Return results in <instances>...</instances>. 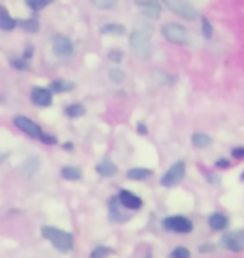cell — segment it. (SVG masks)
<instances>
[{
    "mask_svg": "<svg viewBox=\"0 0 244 258\" xmlns=\"http://www.w3.org/2000/svg\"><path fill=\"white\" fill-rule=\"evenodd\" d=\"M109 255H112V250L106 248V246H99L91 253V258H106Z\"/></svg>",
    "mask_w": 244,
    "mask_h": 258,
    "instance_id": "obj_27",
    "label": "cell"
},
{
    "mask_svg": "<svg viewBox=\"0 0 244 258\" xmlns=\"http://www.w3.org/2000/svg\"><path fill=\"white\" fill-rule=\"evenodd\" d=\"M129 44H131L136 55H139V57H147L150 54V32L144 29H134L131 37H129Z\"/></svg>",
    "mask_w": 244,
    "mask_h": 258,
    "instance_id": "obj_2",
    "label": "cell"
},
{
    "mask_svg": "<svg viewBox=\"0 0 244 258\" xmlns=\"http://www.w3.org/2000/svg\"><path fill=\"white\" fill-rule=\"evenodd\" d=\"M80 176H82V173L79 171V168H75V166L62 168V178L69 179V181H79Z\"/></svg>",
    "mask_w": 244,
    "mask_h": 258,
    "instance_id": "obj_19",
    "label": "cell"
},
{
    "mask_svg": "<svg viewBox=\"0 0 244 258\" xmlns=\"http://www.w3.org/2000/svg\"><path fill=\"white\" fill-rule=\"evenodd\" d=\"M32 102L35 106H40V107H47L52 104V92L49 89H45V87H39L35 86L32 89Z\"/></svg>",
    "mask_w": 244,
    "mask_h": 258,
    "instance_id": "obj_12",
    "label": "cell"
},
{
    "mask_svg": "<svg viewBox=\"0 0 244 258\" xmlns=\"http://www.w3.org/2000/svg\"><path fill=\"white\" fill-rule=\"evenodd\" d=\"M162 35L166 40H169L171 44H179L186 45L189 44V32L184 25L176 24V22H168L162 25Z\"/></svg>",
    "mask_w": 244,
    "mask_h": 258,
    "instance_id": "obj_3",
    "label": "cell"
},
{
    "mask_svg": "<svg viewBox=\"0 0 244 258\" xmlns=\"http://www.w3.org/2000/svg\"><path fill=\"white\" fill-rule=\"evenodd\" d=\"M54 0H25L27 7H30L32 10H40V9H45L47 5H50Z\"/></svg>",
    "mask_w": 244,
    "mask_h": 258,
    "instance_id": "obj_24",
    "label": "cell"
},
{
    "mask_svg": "<svg viewBox=\"0 0 244 258\" xmlns=\"http://www.w3.org/2000/svg\"><path fill=\"white\" fill-rule=\"evenodd\" d=\"M139 133H146V127H144V124H139Z\"/></svg>",
    "mask_w": 244,
    "mask_h": 258,
    "instance_id": "obj_32",
    "label": "cell"
},
{
    "mask_svg": "<svg viewBox=\"0 0 244 258\" xmlns=\"http://www.w3.org/2000/svg\"><path fill=\"white\" fill-rule=\"evenodd\" d=\"M232 156L237 159H244V148H234L232 149Z\"/></svg>",
    "mask_w": 244,
    "mask_h": 258,
    "instance_id": "obj_30",
    "label": "cell"
},
{
    "mask_svg": "<svg viewBox=\"0 0 244 258\" xmlns=\"http://www.w3.org/2000/svg\"><path fill=\"white\" fill-rule=\"evenodd\" d=\"M84 114H86V109H84V106H80V104H72L69 107H65L67 117H80Z\"/></svg>",
    "mask_w": 244,
    "mask_h": 258,
    "instance_id": "obj_21",
    "label": "cell"
},
{
    "mask_svg": "<svg viewBox=\"0 0 244 258\" xmlns=\"http://www.w3.org/2000/svg\"><path fill=\"white\" fill-rule=\"evenodd\" d=\"M5 158H7V154H0V163H2Z\"/></svg>",
    "mask_w": 244,
    "mask_h": 258,
    "instance_id": "obj_33",
    "label": "cell"
},
{
    "mask_svg": "<svg viewBox=\"0 0 244 258\" xmlns=\"http://www.w3.org/2000/svg\"><path fill=\"white\" fill-rule=\"evenodd\" d=\"M186 174V164L184 161H176L174 164H171V168L168 169V173L164 174L160 179V184L166 188H173L176 184H179L184 179Z\"/></svg>",
    "mask_w": 244,
    "mask_h": 258,
    "instance_id": "obj_5",
    "label": "cell"
},
{
    "mask_svg": "<svg viewBox=\"0 0 244 258\" xmlns=\"http://www.w3.org/2000/svg\"><path fill=\"white\" fill-rule=\"evenodd\" d=\"M52 50H54V54L57 57L65 59L74 54V44H72V40L69 37H65V35H55V37L52 39Z\"/></svg>",
    "mask_w": 244,
    "mask_h": 258,
    "instance_id": "obj_7",
    "label": "cell"
},
{
    "mask_svg": "<svg viewBox=\"0 0 244 258\" xmlns=\"http://www.w3.org/2000/svg\"><path fill=\"white\" fill-rule=\"evenodd\" d=\"M91 2L94 4L97 9H104V10H107V9L116 7L117 0H91Z\"/></svg>",
    "mask_w": 244,
    "mask_h": 258,
    "instance_id": "obj_26",
    "label": "cell"
},
{
    "mask_svg": "<svg viewBox=\"0 0 244 258\" xmlns=\"http://www.w3.org/2000/svg\"><path fill=\"white\" fill-rule=\"evenodd\" d=\"M101 32L102 34H111V35H122L124 32H126V27L121 24H106V25H102Z\"/></svg>",
    "mask_w": 244,
    "mask_h": 258,
    "instance_id": "obj_20",
    "label": "cell"
},
{
    "mask_svg": "<svg viewBox=\"0 0 244 258\" xmlns=\"http://www.w3.org/2000/svg\"><path fill=\"white\" fill-rule=\"evenodd\" d=\"M193 146L194 148H199V149H202V148H207V146H211V143H212V139L207 136V134H202V133H194L193 134Z\"/></svg>",
    "mask_w": 244,
    "mask_h": 258,
    "instance_id": "obj_18",
    "label": "cell"
},
{
    "mask_svg": "<svg viewBox=\"0 0 244 258\" xmlns=\"http://www.w3.org/2000/svg\"><path fill=\"white\" fill-rule=\"evenodd\" d=\"M222 245L226 246L227 250L234 251H244V231L237 230V231H231V233H226L222 236Z\"/></svg>",
    "mask_w": 244,
    "mask_h": 258,
    "instance_id": "obj_9",
    "label": "cell"
},
{
    "mask_svg": "<svg viewBox=\"0 0 244 258\" xmlns=\"http://www.w3.org/2000/svg\"><path fill=\"white\" fill-rule=\"evenodd\" d=\"M150 174H152V171L147 168H132L127 171V178L132 179V181H141V179L149 178Z\"/></svg>",
    "mask_w": 244,
    "mask_h": 258,
    "instance_id": "obj_16",
    "label": "cell"
},
{
    "mask_svg": "<svg viewBox=\"0 0 244 258\" xmlns=\"http://www.w3.org/2000/svg\"><path fill=\"white\" fill-rule=\"evenodd\" d=\"M191 253L188 248H184V246H178V248L173 250V253H171V258H189Z\"/></svg>",
    "mask_w": 244,
    "mask_h": 258,
    "instance_id": "obj_28",
    "label": "cell"
},
{
    "mask_svg": "<svg viewBox=\"0 0 244 258\" xmlns=\"http://www.w3.org/2000/svg\"><path fill=\"white\" fill-rule=\"evenodd\" d=\"M17 20L10 15L4 7H0V29L2 30H14L17 27Z\"/></svg>",
    "mask_w": 244,
    "mask_h": 258,
    "instance_id": "obj_13",
    "label": "cell"
},
{
    "mask_svg": "<svg viewBox=\"0 0 244 258\" xmlns=\"http://www.w3.org/2000/svg\"><path fill=\"white\" fill-rule=\"evenodd\" d=\"M122 57H124V54L121 50H111V52H109V60H112V62H121Z\"/></svg>",
    "mask_w": 244,
    "mask_h": 258,
    "instance_id": "obj_29",
    "label": "cell"
},
{
    "mask_svg": "<svg viewBox=\"0 0 244 258\" xmlns=\"http://www.w3.org/2000/svg\"><path fill=\"white\" fill-rule=\"evenodd\" d=\"M136 5L141 9V12L146 15L147 19H159L160 17V4L157 0H136Z\"/></svg>",
    "mask_w": 244,
    "mask_h": 258,
    "instance_id": "obj_11",
    "label": "cell"
},
{
    "mask_svg": "<svg viewBox=\"0 0 244 258\" xmlns=\"http://www.w3.org/2000/svg\"><path fill=\"white\" fill-rule=\"evenodd\" d=\"M96 171L101 174V176H114V174L117 173V168H116V164H114L112 161H102V163H99L97 166H96Z\"/></svg>",
    "mask_w": 244,
    "mask_h": 258,
    "instance_id": "obj_15",
    "label": "cell"
},
{
    "mask_svg": "<svg viewBox=\"0 0 244 258\" xmlns=\"http://www.w3.org/2000/svg\"><path fill=\"white\" fill-rule=\"evenodd\" d=\"M15 126H17L20 131H24L25 134H29L30 138H37V139H42L44 136V131L42 127H39V124H35L34 121H30L29 117H24V116H17L14 119Z\"/></svg>",
    "mask_w": 244,
    "mask_h": 258,
    "instance_id": "obj_8",
    "label": "cell"
},
{
    "mask_svg": "<svg viewBox=\"0 0 244 258\" xmlns=\"http://www.w3.org/2000/svg\"><path fill=\"white\" fill-rule=\"evenodd\" d=\"M201 30H202V34H204L206 39L212 37V25H211L209 19H207V17H202V20H201Z\"/></svg>",
    "mask_w": 244,
    "mask_h": 258,
    "instance_id": "obj_25",
    "label": "cell"
},
{
    "mask_svg": "<svg viewBox=\"0 0 244 258\" xmlns=\"http://www.w3.org/2000/svg\"><path fill=\"white\" fill-rule=\"evenodd\" d=\"M164 228L169 231H176V233H191L193 231V221L186 216H169L164 221Z\"/></svg>",
    "mask_w": 244,
    "mask_h": 258,
    "instance_id": "obj_6",
    "label": "cell"
},
{
    "mask_svg": "<svg viewBox=\"0 0 244 258\" xmlns=\"http://www.w3.org/2000/svg\"><path fill=\"white\" fill-rule=\"evenodd\" d=\"M75 87L74 82H69V81H64V79H57V81H52L50 82V89L54 92H69Z\"/></svg>",
    "mask_w": 244,
    "mask_h": 258,
    "instance_id": "obj_17",
    "label": "cell"
},
{
    "mask_svg": "<svg viewBox=\"0 0 244 258\" xmlns=\"http://www.w3.org/2000/svg\"><path fill=\"white\" fill-rule=\"evenodd\" d=\"M241 179H242V181H244V173L241 174Z\"/></svg>",
    "mask_w": 244,
    "mask_h": 258,
    "instance_id": "obj_34",
    "label": "cell"
},
{
    "mask_svg": "<svg viewBox=\"0 0 244 258\" xmlns=\"http://www.w3.org/2000/svg\"><path fill=\"white\" fill-rule=\"evenodd\" d=\"M42 236L45 240H49L57 250L62 253H67L74 248V236L60 228H54V226H44Z\"/></svg>",
    "mask_w": 244,
    "mask_h": 258,
    "instance_id": "obj_1",
    "label": "cell"
},
{
    "mask_svg": "<svg viewBox=\"0 0 244 258\" xmlns=\"http://www.w3.org/2000/svg\"><path fill=\"white\" fill-rule=\"evenodd\" d=\"M162 4L171 12L179 15V17H183V19L194 20L197 17V10L189 0H162Z\"/></svg>",
    "mask_w": 244,
    "mask_h": 258,
    "instance_id": "obj_4",
    "label": "cell"
},
{
    "mask_svg": "<svg viewBox=\"0 0 244 258\" xmlns=\"http://www.w3.org/2000/svg\"><path fill=\"white\" fill-rule=\"evenodd\" d=\"M20 25H22V29L25 30V32L32 34V32H37L39 30V22L37 19H25L20 22Z\"/></svg>",
    "mask_w": 244,
    "mask_h": 258,
    "instance_id": "obj_22",
    "label": "cell"
},
{
    "mask_svg": "<svg viewBox=\"0 0 244 258\" xmlns=\"http://www.w3.org/2000/svg\"><path fill=\"white\" fill-rule=\"evenodd\" d=\"M109 79H111L112 82H116V84H121V82L126 79V74H124V71H121V69H109Z\"/></svg>",
    "mask_w": 244,
    "mask_h": 258,
    "instance_id": "obj_23",
    "label": "cell"
},
{
    "mask_svg": "<svg viewBox=\"0 0 244 258\" xmlns=\"http://www.w3.org/2000/svg\"><path fill=\"white\" fill-rule=\"evenodd\" d=\"M227 223H229V220H227V216L222 215V213H214V215L209 216V226L216 231L224 230L227 226Z\"/></svg>",
    "mask_w": 244,
    "mask_h": 258,
    "instance_id": "obj_14",
    "label": "cell"
},
{
    "mask_svg": "<svg viewBox=\"0 0 244 258\" xmlns=\"http://www.w3.org/2000/svg\"><path fill=\"white\" fill-rule=\"evenodd\" d=\"M216 166L217 168H229L231 164H229V161H226V159H219V161L216 163Z\"/></svg>",
    "mask_w": 244,
    "mask_h": 258,
    "instance_id": "obj_31",
    "label": "cell"
},
{
    "mask_svg": "<svg viewBox=\"0 0 244 258\" xmlns=\"http://www.w3.org/2000/svg\"><path fill=\"white\" fill-rule=\"evenodd\" d=\"M117 201L121 203L124 208L131 210V211H137L142 208L144 201L139 198L137 195H134L132 191H127V189H122L121 193H119L117 196Z\"/></svg>",
    "mask_w": 244,
    "mask_h": 258,
    "instance_id": "obj_10",
    "label": "cell"
}]
</instances>
